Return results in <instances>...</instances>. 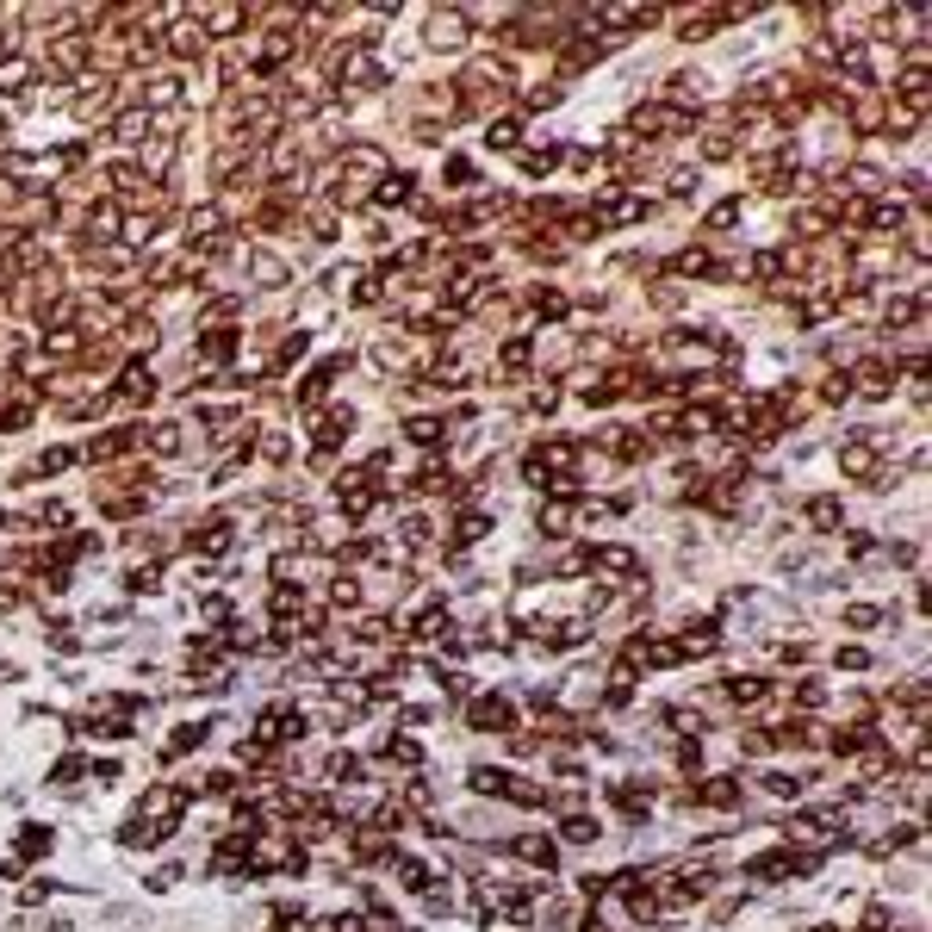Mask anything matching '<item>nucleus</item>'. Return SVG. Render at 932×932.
I'll use <instances>...</instances> for the list:
<instances>
[{
	"mask_svg": "<svg viewBox=\"0 0 932 932\" xmlns=\"http://www.w3.org/2000/svg\"><path fill=\"white\" fill-rule=\"evenodd\" d=\"M169 50L180 56V63H187V56H200V50H206V26H200V19H180V26L169 32Z\"/></svg>",
	"mask_w": 932,
	"mask_h": 932,
	"instance_id": "16",
	"label": "nucleus"
},
{
	"mask_svg": "<svg viewBox=\"0 0 932 932\" xmlns=\"http://www.w3.org/2000/svg\"><path fill=\"white\" fill-rule=\"evenodd\" d=\"M249 274H255V280H268V286H280V280H286V268H280L274 255H255V261H249Z\"/></svg>",
	"mask_w": 932,
	"mask_h": 932,
	"instance_id": "33",
	"label": "nucleus"
},
{
	"mask_svg": "<svg viewBox=\"0 0 932 932\" xmlns=\"http://www.w3.org/2000/svg\"><path fill=\"white\" fill-rule=\"evenodd\" d=\"M330 777H336V783H361V759H354V753H336V759H330Z\"/></svg>",
	"mask_w": 932,
	"mask_h": 932,
	"instance_id": "30",
	"label": "nucleus"
},
{
	"mask_svg": "<svg viewBox=\"0 0 932 932\" xmlns=\"http://www.w3.org/2000/svg\"><path fill=\"white\" fill-rule=\"evenodd\" d=\"M118 398H125V405H149V398H156V380H149L143 361H131V367L118 374Z\"/></svg>",
	"mask_w": 932,
	"mask_h": 932,
	"instance_id": "11",
	"label": "nucleus"
},
{
	"mask_svg": "<svg viewBox=\"0 0 932 932\" xmlns=\"http://www.w3.org/2000/svg\"><path fill=\"white\" fill-rule=\"evenodd\" d=\"M691 802H702V808H733V802H740V783H733V777H702V783L691 790Z\"/></svg>",
	"mask_w": 932,
	"mask_h": 932,
	"instance_id": "12",
	"label": "nucleus"
},
{
	"mask_svg": "<svg viewBox=\"0 0 932 932\" xmlns=\"http://www.w3.org/2000/svg\"><path fill=\"white\" fill-rule=\"evenodd\" d=\"M814 932H833V927H814Z\"/></svg>",
	"mask_w": 932,
	"mask_h": 932,
	"instance_id": "46",
	"label": "nucleus"
},
{
	"mask_svg": "<svg viewBox=\"0 0 932 932\" xmlns=\"http://www.w3.org/2000/svg\"><path fill=\"white\" fill-rule=\"evenodd\" d=\"M510 852H517L522 864H535V870H553V864H559V845H553V839H541V833H522V839H510Z\"/></svg>",
	"mask_w": 932,
	"mask_h": 932,
	"instance_id": "8",
	"label": "nucleus"
},
{
	"mask_svg": "<svg viewBox=\"0 0 932 932\" xmlns=\"http://www.w3.org/2000/svg\"><path fill=\"white\" fill-rule=\"evenodd\" d=\"M727 224H740V200H722V206L709 211V230H727Z\"/></svg>",
	"mask_w": 932,
	"mask_h": 932,
	"instance_id": "35",
	"label": "nucleus"
},
{
	"mask_svg": "<svg viewBox=\"0 0 932 932\" xmlns=\"http://www.w3.org/2000/svg\"><path fill=\"white\" fill-rule=\"evenodd\" d=\"M559 162H566V156H559L553 143H548V149H522V174H553Z\"/></svg>",
	"mask_w": 932,
	"mask_h": 932,
	"instance_id": "24",
	"label": "nucleus"
},
{
	"mask_svg": "<svg viewBox=\"0 0 932 932\" xmlns=\"http://www.w3.org/2000/svg\"><path fill=\"white\" fill-rule=\"evenodd\" d=\"M343 367H348V361H323V367H317V374H311V380L299 385V411H317V405L330 398V380H336Z\"/></svg>",
	"mask_w": 932,
	"mask_h": 932,
	"instance_id": "9",
	"label": "nucleus"
},
{
	"mask_svg": "<svg viewBox=\"0 0 932 932\" xmlns=\"http://www.w3.org/2000/svg\"><path fill=\"white\" fill-rule=\"evenodd\" d=\"M206 790H211V795H230V790H237V777H230V771H211Z\"/></svg>",
	"mask_w": 932,
	"mask_h": 932,
	"instance_id": "42",
	"label": "nucleus"
},
{
	"mask_svg": "<svg viewBox=\"0 0 932 932\" xmlns=\"http://www.w3.org/2000/svg\"><path fill=\"white\" fill-rule=\"evenodd\" d=\"M691 125H696V112H684V106H634L640 138H671V131H691Z\"/></svg>",
	"mask_w": 932,
	"mask_h": 932,
	"instance_id": "2",
	"label": "nucleus"
},
{
	"mask_svg": "<svg viewBox=\"0 0 932 932\" xmlns=\"http://www.w3.org/2000/svg\"><path fill=\"white\" fill-rule=\"evenodd\" d=\"M839 466H845V479H883V466H876V435L864 429L858 442H845Z\"/></svg>",
	"mask_w": 932,
	"mask_h": 932,
	"instance_id": "4",
	"label": "nucleus"
},
{
	"mask_svg": "<svg viewBox=\"0 0 932 932\" xmlns=\"http://www.w3.org/2000/svg\"><path fill=\"white\" fill-rule=\"evenodd\" d=\"M590 572H609V579H634V572H640V553H634V548H590Z\"/></svg>",
	"mask_w": 932,
	"mask_h": 932,
	"instance_id": "6",
	"label": "nucleus"
},
{
	"mask_svg": "<svg viewBox=\"0 0 932 932\" xmlns=\"http://www.w3.org/2000/svg\"><path fill=\"white\" fill-rule=\"evenodd\" d=\"M609 802H616L628 821H640V814H647V802H653V790H647V783H634V777H621V783H609Z\"/></svg>",
	"mask_w": 932,
	"mask_h": 932,
	"instance_id": "10",
	"label": "nucleus"
},
{
	"mask_svg": "<svg viewBox=\"0 0 932 932\" xmlns=\"http://www.w3.org/2000/svg\"><path fill=\"white\" fill-rule=\"evenodd\" d=\"M603 56V37H579V44H566L559 50V75H579V69H590Z\"/></svg>",
	"mask_w": 932,
	"mask_h": 932,
	"instance_id": "15",
	"label": "nucleus"
},
{
	"mask_svg": "<svg viewBox=\"0 0 932 932\" xmlns=\"http://www.w3.org/2000/svg\"><path fill=\"white\" fill-rule=\"evenodd\" d=\"M19 852H26V858L50 852V827H19Z\"/></svg>",
	"mask_w": 932,
	"mask_h": 932,
	"instance_id": "31",
	"label": "nucleus"
},
{
	"mask_svg": "<svg viewBox=\"0 0 932 932\" xmlns=\"http://www.w3.org/2000/svg\"><path fill=\"white\" fill-rule=\"evenodd\" d=\"M405 435H411L416 448H442V435H448V423H442V416H411V423H405Z\"/></svg>",
	"mask_w": 932,
	"mask_h": 932,
	"instance_id": "19",
	"label": "nucleus"
},
{
	"mask_svg": "<svg viewBox=\"0 0 932 932\" xmlns=\"http://www.w3.org/2000/svg\"><path fill=\"white\" fill-rule=\"evenodd\" d=\"M497 361H504V374H522V367H528V361H535V343H528V336H510V343H504V354H497Z\"/></svg>",
	"mask_w": 932,
	"mask_h": 932,
	"instance_id": "23",
	"label": "nucleus"
},
{
	"mask_svg": "<svg viewBox=\"0 0 932 932\" xmlns=\"http://www.w3.org/2000/svg\"><path fill=\"white\" fill-rule=\"evenodd\" d=\"M156 579H162L156 566H138V572H131V590H156Z\"/></svg>",
	"mask_w": 932,
	"mask_h": 932,
	"instance_id": "43",
	"label": "nucleus"
},
{
	"mask_svg": "<svg viewBox=\"0 0 932 932\" xmlns=\"http://www.w3.org/2000/svg\"><path fill=\"white\" fill-rule=\"evenodd\" d=\"M839 665H845V671H864L870 653H864V647H839Z\"/></svg>",
	"mask_w": 932,
	"mask_h": 932,
	"instance_id": "41",
	"label": "nucleus"
},
{
	"mask_svg": "<svg viewBox=\"0 0 932 932\" xmlns=\"http://www.w3.org/2000/svg\"><path fill=\"white\" fill-rule=\"evenodd\" d=\"M429 44L435 50H460L466 44V13L454 6V13H429Z\"/></svg>",
	"mask_w": 932,
	"mask_h": 932,
	"instance_id": "5",
	"label": "nucleus"
},
{
	"mask_svg": "<svg viewBox=\"0 0 932 932\" xmlns=\"http://www.w3.org/2000/svg\"><path fill=\"white\" fill-rule=\"evenodd\" d=\"M727 696L753 709V702H764V678H727Z\"/></svg>",
	"mask_w": 932,
	"mask_h": 932,
	"instance_id": "26",
	"label": "nucleus"
},
{
	"mask_svg": "<svg viewBox=\"0 0 932 932\" xmlns=\"http://www.w3.org/2000/svg\"><path fill=\"white\" fill-rule=\"evenodd\" d=\"M764 790H771V795H795V790H802V783H795L790 771H771V777H764Z\"/></svg>",
	"mask_w": 932,
	"mask_h": 932,
	"instance_id": "38",
	"label": "nucleus"
},
{
	"mask_svg": "<svg viewBox=\"0 0 932 932\" xmlns=\"http://www.w3.org/2000/svg\"><path fill=\"white\" fill-rule=\"evenodd\" d=\"M187 802H193V790H180V783L149 790V795H143V808L125 821V833H118V839H125V845H162V839L174 833V821L187 814Z\"/></svg>",
	"mask_w": 932,
	"mask_h": 932,
	"instance_id": "1",
	"label": "nucleus"
},
{
	"mask_svg": "<svg viewBox=\"0 0 932 932\" xmlns=\"http://www.w3.org/2000/svg\"><path fill=\"white\" fill-rule=\"evenodd\" d=\"M442 174H448V180H460V187H466V180H473V162H460V156H448V169H442Z\"/></svg>",
	"mask_w": 932,
	"mask_h": 932,
	"instance_id": "44",
	"label": "nucleus"
},
{
	"mask_svg": "<svg viewBox=\"0 0 932 932\" xmlns=\"http://www.w3.org/2000/svg\"><path fill=\"white\" fill-rule=\"evenodd\" d=\"M845 621H852V628H876V621H883V609H870V603H852V609H845Z\"/></svg>",
	"mask_w": 932,
	"mask_h": 932,
	"instance_id": "36",
	"label": "nucleus"
},
{
	"mask_svg": "<svg viewBox=\"0 0 932 932\" xmlns=\"http://www.w3.org/2000/svg\"><path fill=\"white\" fill-rule=\"evenodd\" d=\"M26 81H32V69H26L19 56H6V63H0V94H19Z\"/></svg>",
	"mask_w": 932,
	"mask_h": 932,
	"instance_id": "27",
	"label": "nucleus"
},
{
	"mask_svg": "<svg viewBox=\"0 0 932 932\" xmlns=\"http://www.w3.org/2000/svg\"><path fill=\"white\" fill-rule=\"evenodd\" d=\"M466 722L479 727V733H510L517 709H510V696H473L466 702Z\"/></svg>",
	"mask_w": 932,
	"mask_h": 932,
	"instance_id": "3",
	"label": "nucleus"
},
{
	"mask_svg": "<svg viewBox=\"0 0 932 932\" xmlns=\"http://www.w3.org/2000/svg\"><path fill=\"white\" fill-rule=\"evenodd\" d=\"M348 852H354L361 864H380V858H392L398 845L385 839V827H374V821H367V827H354V839H348Z\"/></svg>",
	"mask_w": 932,
	"mask_h": 932,
	"instance_id": "7",
	"label": "nucleus"
},
{
	"mask_svg": "<svg viewBox=\"0 0 932 932\" xmlns=\"http://www.w3.org/2000/svg\"><path fill=\"white\" fill-rule=\"evenodd\" d=\"M485 528H491V517H485V510H460V522H454V553H460V548H473Z\"/></svg>",
	"mask_w": 932,
	"mask_h": 932,
	"instance_id": "21",
	"label": "nucleus"
},
{
	"mask_svg": "<svg viewBox=\"0 0 932 932\" xmlns=\"http://www.w3.org/2000/svg\"><path fill=\"white\" fill-rule=\"evenodd\" d=\"M0 522H6V510H0Z\"/></svg>",
	"mask_w": 932,
	"mask_h": 932,
	"instance_id": "47",
	"label": "nucleus"
},
{
	"mask_svg": "<svg viewBox=\"0 0 932 932\" xmlns=\"http://www.w3.org/2000/svg\"><path fill=\"white\" fill-rule=\"evenodd\" d=\"M479 795H504L510 802V790H517V771H497V764H473V777H466Z\"/></svg>",
	"mask_w": 932,
	"mask_h": 932,
	"instance_id": "13",
	"label": "nucleus"
},
{
	"mask_svg": "<svg viewBox=\"0 0 932 932\" xmlns=\"http://www.w3.org/2000/svg\"><path fill=\"white\" fill-rule=\"evenodd\" d=\"M81 771H87V764H81V759H56V771H50V777H56V783H75Z\"/></svg>",
	"mask_w": 932,
	"mask_h": 932,
	"instance_id": "40",
	"label": "nucleus"
},
{
	"mask_svg": "<svg viewBox=\"0 0 932 932\" xmlns=\"http://www.w3.org/2000/svg\"><path fill=\"white\" fill-rule=\"evenodd\" d=\"M230 354H237V330H206V336H200V361H206V367H224Z\"/></svg>",
	"mask_w": 932,
	"mask_h": 932,
	"instance_id": "18",
	"label": "nucleus"
},
{
	"mask_svg": "<svg viewBox=\"0 0 932 932\" xmlns=\"http://www.w3.org/2000/svg\"><path fill=\"white\" fill-rule=\"evenodd\" d=\"M795 702H802V709H827V691H821V684H802Z\"/></svg>",
	"mask_w": 932,
	"mask_h": 932,
	"instance_id": "39",
	"label": "nucleus"
},
{
	"mask_svg": "<svg viewBox=\"0 0 932 932\" xmlns=\"http://www.w3.org/2000/svg\"><path fill=\"white\" fill-rule=\"evenodd\" d=\"M274 927H280V932H311V914H305V907H286V901H280V907H274Z\"/></svg>",
	"mask_w": 932,
	"mask_h": 932,
	"instance_id": "29",
	"label": "nucleus"
},
{
	"mask_svg": "<svg viewBox=\"0 0 932 932\" xmlns=\"http://www.w3.org/2000/svg\"><path fill=\"white\" fill-rule=\"evenodd\" d=\"M230 548V517H206L193 528V553H224Z\"/></svg>",
	"mask_w": 932,
	"mask_h": 932,
	"instance_id": "14",
	"label": "nucleus"
},
{
	"mask_svg": "<svg viewBox=\"0 0 932 932\" xmlns=\"http://www.w3.org/2000/svg\"><path fill=\"white\" fill-rule=\"evenodd\" d=\"M485 143H491V149H517V118H491V131H485Z\"/></svg>",
	"mask_w": 932,
	"mask_h": 932,
	"instance_id": "28",
	"label": "nucleus"
},
{
	"mask_svg": "<svg viewBox=\"0 0 932 932\" xmlns=\"http://www.w3.org/2000/svg\"><path fill=\"white\" fill-rule=\"evenodd\" d=\"M323 932H367V920H361V914H330Z\"/></svg>",
	"mask_w": 932,
	"mask_h": 932,
	"instance_id": "37",
	"label": "nucleus"
},
{
	"mask_svg": "<svg viewBox=\"0 0 932 932\" xmlns=\"http://www.w3.org/2000/svg\"><path fill=\"white\" fill-rule=\"evenodd\" d=\"M864 932H889V907H870L864 914Z\"/></svg>",
	"mask_w": 932,
	"mask_h": 932,
	"instance_id": "45",
	"label": "nucleus"
},
{
	"mask_svg": "<svg viewBox=\"0 0 932 932\" xmlns=\"http://www.w3.org/2000/svg\"><path fill=\"white\" fill-rule=\"evenodd\" d=\"M392 870H398V883H405L411 896H423V889L435 883V876H429V864H423V858H411V852H392Z\"/></svg>",
	"mask_w": 932,
	"mask_h": 932,
	"instance_id": "17",
	"label": "nucleus"
},
{
	"mask_svg": "<svg viewBox=\"0 0 932 932\" xmlns=\"http://www.w3.org/2000/svg\"><path fill=\"white\" fill-rule=\"evenodd\" d=\"M839 517H845L839 497H814V504H808V522H814V528H839Z\"/></svg>",
	"mask_w": 932,
	"mask_h": 932,
	"instance_id": "25",
	"label": "nucleus"
},
{
	"mask_svg": "<svg viewBox=\"0 0 932 932\" xmlns=\"http://www.w3.org/2000/svg\"><path fill=\"white\" fill-rule=\"evenodd\" d=\"M380 759H385V764H405V771H416V764H423V746H416V740H385Z\"/></svg>",
	"mask_w": 932,
	"mask_h": 932,
	"instance_id": "22",
	"label": "nucleus"
},
{
	"mask_svg": "<svg viewBox=\"0 0 932 932\" xmlns=\"http://www.w3.org/2000/svg\"><path fill=\"white\" fill-rule=\"evenodd\" d=\"M678 274H715V261H709L702 249H684V255H678Z\"/></svg>",
	"mask_w": 932,
	"mask_h": 932,
	"instance_id": "34",
	"label": "nucleus"
},
{
	"mask_svg": "<svg viewBox=\"0 0 932 932\" xmlns=\"http://www.w3.org/2000/svg\"><path fill=\"white\" fill-rule=\"evenodd\" d=\"M559 833H566L572 845H590V839H597V821H590V814H572V821H566Z\"/></svg>",
	"mask_w": 932,
	"mask_h": 932,
	"instance_id": "32",
	"label": "nucleus"
},
{
	"mask_svg": "<svg viewBox=\"0 0 932 932\" xmlns=\"http://www.w3.org/2000/svg\"><path fill=\"white\" fill-rule=\"evenodd\" d=\"M206 733H211L206 722H180V727H174V740L162 746V759H180V753H193V746H200Z\"/></svg>",
	"mask_w": 932,
	"mask_h": 932,
	"instance_id": "20",
	"label": "nucleus"
}]
</instances>
